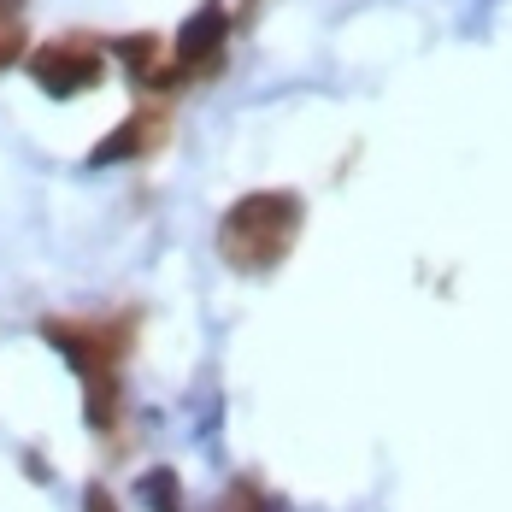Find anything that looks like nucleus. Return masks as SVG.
<instances>
[{"mask_svg": "<svg viewBox=\"0 0 512 512\" xmlns=\"http://www.w3.org/2000/svg\"><path fill=\"white\" fill-rule=\"evenodd\" d=\"M165 136H171V118L148 106V112H136V118H124V124H118V130L106 136L101 148L89 154V165L101 171V165H118V159H142V154H154V148L165 142Z\"/></svg>", "mask_w": 512, "mask_h": 512, "instance_id": "5", "label": "nucleus"}, {"mask_svg": "<svg viewBox=\"0 0 512 512\" xmlns=\"http://www.w3.org/2000/svg\"><path fill=\"white\" fill-rule=\"evenodd\" d=\"M301 236V195L289 189H254L218 218V254L236 271H277Z\"/></svg>", "mask_w": 512, "mask_h": 512, "instance_id": "2", "label": "nucleus"}, {"mask_svg": "<svg viewBox=\"0 0 512 512\" xmlns=\"http://www.w3.org/2000/svg\"><path fill=\"white\" fill-rule=\"evenodd\" d=\"M30 77L48 89L53 101H71V95H89L101 89L106 77V53L95 36H53L30 53Z\"/></svg>", "mask_w": 512, "mask_h": 512, "instance_id": "4", "label": "nucleus"}, {"mask_svg": "<svg viewBox=\"0 0 512 512\" xmlns=\"http://www.w3.org/2000/svg\"><path fill=\"white\" fill-rule=\"evenodd\" d=\"M83 512H118V501H112L101 483H95V489H83Z\"/></svg>", "mask_w": 512, "mask_h": 512, "instance_id": "10", "label": "nucleus"}, {"mask_svg": "<svg viewBox=\"0 0 512 512\" xmlns=\"http://www.w3.org/2000/svg\"><path fill=\"white\" fill-rule=\"evenodd\" d=\"M218 512H265V501H259L254 483H236V489L224 495V507H218Z\"/></svg>", "mask_w": 512, "mask_h": 512, "instance_id": "9", "label": "nucleus"}, {"mask_svg": "<svg viewBox=\"0 0 512 512\" xmlns=\"http://www.w3.org/2000/svg\"><path fill=\"white\" fill-rule=\"evenodd\" d=\"M42 336L71 359V371H77V383H83V401H89V424L106 436V430L118 424V407H124V377H118V365L130 354L136 324H130V318H48Z\"/></svg>", "mask_w": 512, "mask_h": 512, "instance_id": "1", "label": "nucleus"}, {"mask_svg": "<svg viewBox=\"0 0 512 512\" xmlns=\"http://www.w3.org/2000/svg\"><path fill=\"white\" fill-rule=\"evenodd\" d=\"M24 42H30V30H24V0H0V71L24 59Z\"/></svg>", "mask_w": 512, "mask_h": 512, "instance_id": "7", "label": "nucleus"}, {"mask_svg": "<svg viewBox=\"0 0 512 512\" xmlns=\"http://www.w3.org/2000/svg\"><path fill=\"white\" fill-rule=\"evenodd\" d=\"M142 501L154 512H183V489H177L171 471H148V477H142Z\"/></svg>", "mask_w": 512, "mask_h": 512, "instance_id": "8", "label": "nucleus"}, {"mask_svg": "<svg viewBox=\"0 0 512 512\" xmlns=\"http://www.w3.org/2000/svg\"><path fill=\"white\" fill-rule=\"evenodd\" d=\"M118 65H124V71L148 89V83H154V71L165 65V42H159V36H148V30H142V36H124V42H118Z\"/></svg>", "mask_w": 512, "mask_h": 512, "instance_id": "6", "label": "nucleus"}, {"mask_svg": "<svg viewBox=\"0 0 512 512\" xmlns=\"http://www.w3.org/2000/svg\"><path fill=\"white\" fill-rule=\"evenodd\" d=\"M224 42H230V12H224L218 0L195 6V12L183 18V30L171 36V59L154 71V83H148V89H159V95H177L183 83H201V77H212V71L224 65Z\"/></svg>", "mask_w": 512, "mask_h": 512, "instance_id": "3", "label": "nucleus"}]
</instances>
